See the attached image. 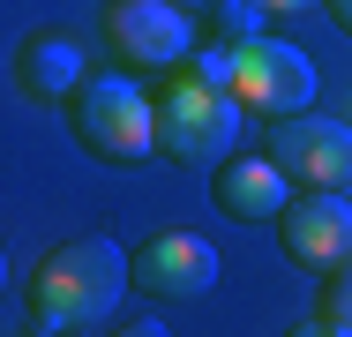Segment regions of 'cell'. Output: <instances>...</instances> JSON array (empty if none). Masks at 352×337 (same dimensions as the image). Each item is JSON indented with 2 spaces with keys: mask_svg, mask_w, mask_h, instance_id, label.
I'll return each mask as SVG.
<instances>
[{
  "mask_svg": "<svg viewBox=\"0 0 352 337\" xmlns=\"http://www.w3.org/2000/svg\"><path fill=\"white\" fill-rule=\"evenodd\" d=\"M180 8H188V0H180Z\"/></svg>",
  "mask_w": 352,
  "mask_h": 337,
  "instance_id": "cell-20",
  "label": "cell"
},
{
  "mask_svg": "<svg viewBox=\"0 0 352 337\" xmlns=\"http://www.w3.org/2000/svg\"><path fill=\"white\" fill-rule=\"evenodd\" d=\"M217 210L225 217H278L285 210V173L270 157H217Z\"/></svg>",
  "mask_w": 352,
  "mask_h": 337,
  "instance_id": "cell-10",
  "label": "cell"
},
{
  "mask_svg": "<svg viewBox=\"0 0 352 337\" xmlns=\"http://www.w3.org/2000/svg\"><path fill=\"white\" fill-rule=\"evenodd\" d=\"M75 135L90 157L105 165H135L157 150V128H150V98H142L128 75H90L75 90Z\"/></svg>",
  "mask_w": 352,
  "mask_h": 337,
  "instance_id": "cell-3",
  "label": "cell"
},
{
  "mask_svg": "<svg viewBox=\"0 0 352 337\" xmlns=\"http://www.w3.org/2000/svg\"><path fill=\"white\" fill-rule=\"evenodd\" d=\"M105 38L128 67H180L195 45V23L180 0H113L105 8Z\"/></svg>",
  "mask_w": 352,
  "mask_h": 337,
  "instance_id": "cell-7",
  "label": "cell"
},
{
  "mask_svg": "<svg viewBox=\"0 0 352 337\" xmlns=\"http://www.w3.org/2000/svg\"><path fill=\"white\" fill-rule=\"evenodd\" d=\"M113 337H165V323H120Z\"/></svg>",
  "mask_w": 352,
  "mask_h": 337,
  "instance_id": "cell-15",
  "label": "cell"
},
{
  "mask_svg": "<svg viewBox=\"0 0 352 337\" xmlns=\"http://www.w3.org/2000/svg\"><path fill=\"white\" fill-rule=\"evenodd\" d=\"M322 8L338 15V30H345V38H352V0H322Z\"/></svg>",
  "mask_w": 352,
  "mask_h": 337,
  "instance_id": "cell-16",
  "label": "cell"
},
{
  "mask_svg": "<svg viewBox=\"0 0 352 337\" xmlns=\"http://www.w3.org/2000/svg\"><path fill=\"white\" fill-rule=\"evenodd\" d=\"M263 157L278 165L285 180H307V188H352V128L345 120H322V113H285L270 120Z\"/></svg>",
  "mask_w": 352,
  "mask_h": 337,
  "instance_id": "cell-5",
  "label": "cell"
},
{
  "mask_svg": "<svg viewBox=\"0 0 352 337\" xmlns=\"http://www.w3.org/2000/svg\"><path fill=\"white\" fill-rule=\"evenodd\" d=\"M0 277H8V255H0Z\"/></svg>",
  "mask_w": 352,
  "mask_h": 337,
  "instance_id": "cell-18",
  "label": "cell"
},
{
  "mask_svg": "<svg viewBox=\"0 0 352 337\" xmlns=\"http://www.w3.org/2000/svg\"><path fill=\"white\" fill-rule=\"evenodd\" d=\"M120 285H128V263H120L113 240H68L60 255H45L38 277H30V323L75 337V330H90V323L113 315Z\"/></svg>",
  "mask_w": 352,
  "mask_h": 337,
  "instance_id": "cell-1",
  "label": "cell"
},
{
  "mask_svg": "<svg viewBox=\"0 0 352 337\" xmlns=\"http://www.w3.org/2000/svg\"><path fill=\"white\" fill-rule=\"evenodd\" d=\"M15 75H23V90H30V98L60 105L68 90H82V45H75L68 30H30V38H23Z\"/></svg>",
  "mask_w": 352,
  "mask_h": 337,
  "instance_id": "cell-9",
  "label": "cell"
},
{
  "mask_svg": "<svg viewBox=\"0 0 352 337\" xmlns=\"http://www.w3.org/2000/svg\"><path fill=\"white\" fill-rule=\"evenodd\" d=\"M345 128H352V105H345Z\"/></svg>",
  "mask_w": 352,
  "mask_h": 337,
  "instance_id": "cell-19",
  "label": "cell"
},
{
  "mask_svg": "<svg viewBox=\"0 0 352 337\" xmlns=\"http://www.w3.org/2000/svg\"><path fill=\"white\" fill-rule=\"evenodd\" d=\"M263 15H300V8H315V0H255Z\"/></svg>",
  "mask_w": 352,
  "mask_h": 337,
  "instance_id": "cell-13",
  "label": "cell"
},
{
  "mask_svg": "<svg viewBox=\"0 0 352 337\" xmlns=\"http://www.w3.org/2000/svg\"><path fill=\"white\" fill-rule=\"evenodd\" d=\"M248 113H307L315 105V67L300 45H285V38H248V45H232V83H225Z\"/></svg>",
  "mask_w": 352,
  "mask_h": 337,
  "instance_id": "cell-4",
  "label": "cell"
},
{
  "mask_svg": "<svg viewBox=\"0 0 352 337\" xmlns=\"http://www.w3.org/2000/svg\"><path fill=\"white\" fill-rule=\"evenodd\" d=\"M210 30H217V45H248V38H263V8L255 0H217Z\"/></svg>",
  "mask_w": 352,
  "mask_h": 337,
  "instance_id": "cell-11",
  "label": "cell"
},
{
  "mask_svg": "<svg viewBox=\"0 0 352 337\" xmlns=\"http://www.w3.org/2000/svg\"><path fill=\"white\" fill-rule=\"evenodd\" d=\"M128 277H135L150 300H203V292L217 285V248L203 240V232L173 225V232H150V240L135 248Z\"/></svg>",
  "mask_w": 352,
  "mask_h": 337,
  "instance_id": "cell-8",
  "label": "cell"
},
{
  "mask_svg": "<svg viewBox=\"0 0 352 337\" xmlns=\"http://www.w3.org/2000/svg\"><path fill=\"white\" fill-rule=\"evenodd\" d=\"M278 240L300 270H345L352 263V202L338 188H307V195H285L278 210Z\"/></svg>",
  "mask_w": 352,
  "mask_h": 337,
  "instance_id": "cell-6",
  "label": "cell"
},
{
  "mask_svg": "<svg viewBox=\"0 0 352 337\" xmlns=\"http://www.w3.org/2000/svg\"><path fill=\"white\" fill-rule=\"evenodd\" d=\"M30 337H68V330H30Z\"/></svg>",
  "mask_w": 352,
  "mask_h": 337,
  "instance_id": "cell-17",
  "label": "cell"
},
{
  "mask_svg": "<svg viewBox=\"0 0 352 337\" xmlns=\"http://www.w3.org/2000/svg\"><path fill=\"white\" fill-rule=\"evenodd\" d=\"M285 337H338V330H330V323L315 315V323H292V330H285Z\"/></svg>",
  "mask_w": 352,
  "mask_h": 337,
  "instance_id": "cell-14",
  "label": "cell"
},
{
  "mask_svg": "<svg viewBox=\"0 0 352 337\" xmlns=\"http://www.w3.org/2000/svg\"><path fill=\"white\" fill-rule=\"evenodd\" d=\"M150 128H157V150H165L173 165H217V157H232V142H240V98L195 83V75H180V83L150 105Z\"/></svg>",
  "mask_w": 352,
  "mask_h": 337,
  "instance_id": "cell-2",
  "label": "cell"
},
{
  "mask_svg": "<svg viewBox=\"0 0 352 337\" xmlns=\"http://www.w3.org/2000/svg\"><path fill=\"white\" fill-rule=\"evenodd\" d=\"M322 323H330L338 337H352V263L330 270V285H322Z\"/></svg>",
  "mask_w": 352,
  "mask_h": 337,
  "instance_id": "cell-12",
  "label": "cell"
}]
</instances>
